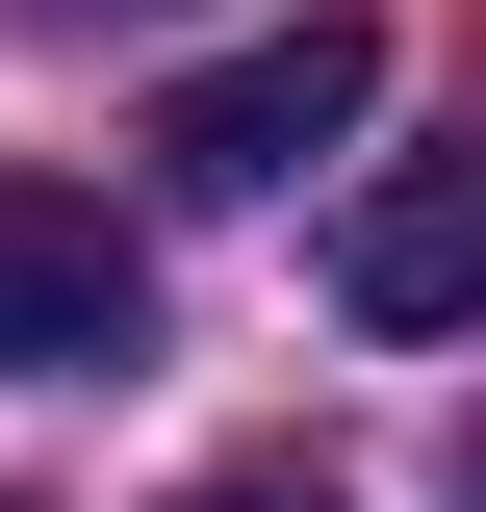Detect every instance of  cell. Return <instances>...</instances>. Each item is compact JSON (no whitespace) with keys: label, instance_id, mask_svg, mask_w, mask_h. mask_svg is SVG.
Masks as SVG:
<instances>
[{"label":"cell","instance_id":"cell-1","mask_svg":"<svg viewBox=\"0 0 486 512\" xmlns=\"http://www.w3.org/2000/svg\"><path fill=\"white\" fill-rule=\"evenodd\" d=\"M359 103H384V26L307 0V26H256V52H205L180 103H154V180L180 205H282L307 154H359Z\"/></svg>","mask_w":486,"mask_h":512},{"label":"cell","instance_id":"cell-2","mask_svg":"<svg viewBox=\"0 0 486 512\" xmlns=\"http://www.w3.org/2000/svg\"><path fill=\"white\" fill-rule=\"evenodd\" d=\"M128 359H154V256L103 231V180L0 154V384H128Z\"/></svg>","mask_w":486,"mask_h":512},{"label":"cell","instance_id":"cell-3","mask_svg":"<svg viewBox=\"0 0 486 512\" xmlns=\"http://www.w3.org/2000/svg\"><path fill=\"white\" fill-rule=\"evenodd\" d=\"M333 308L359 333H461L486 308V154H384V180L333 205Z\"/></svg>","mask_w":486,"mask_h":512},{"label":"cell","instance_id":"cell-4","mask_svg":"<svg viewBox=\"0 0 486 512\" xmlns=\"http://www.w3.org/2000/svg\"><path fill=\"white\" fill-rule=\"evenodd\" d=\"M180 512H333V487H282V461H231V487H180Z\"/></svg>","mask_w":486,"mask_h":512}]
</instances>
